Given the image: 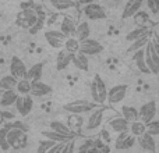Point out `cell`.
<instances>
[{"instance_id":"cell-1","label":"cell","mask_w":159,"mask_h":153,"mask_svg":"<svg viewBox=\"0 0 159 153\" xmlns=\"http://www.w3.org/2000/svg\"><path fill=\"white\" fill-rule=\"evenodd\" d=\"M6 139H7L8 148L14 149V151H21V149H24L28 143L27 132L21 131V129H17V128H8L7 135H6Z\"/></svg>"},{"instance_id":"cell-2","label":"cell","mask_w":159,"mask_h":153,"mask_svg":"<svg viewBox=\"0 0 159 153\" xmlns=\"http://www.w3.org/2000/svg\"><path fill=\"white\" fill-rule=\"evenodd\" d=\"M91 96H92V102L96 104H103L106 102L107 96V88L103 79L99 75H95L91 84Z\"/></svg>"},{"instance_id":"cell-3","label":"cell","mask_w":159,"mask_h":153,"mask_svg":"<svg viewBox=\"0 0 159 153\" xmlns=\"http://www.w3.org/2000/svg\"><path fill=\"white\" fill-rule=\"evenodd\" d=\"M98 107V104L93 103L92 100H85V99H80V100H73L70 103H66L63 106V109L66 111L71 113V114H84V113H91Z\"/></svg>"},{"instance_id":"cell-4","label":"cell","mask_w":159,"mask_h":153,"mask_svg":"<svg viewBox=\"0 0 159 153\" xmlns=\"http://www.w3.org/2000/svg\"><path fill=\"white\" fill-rule=\"evenodd\" d=\"M144 57H145V64H147V67H148L149 72L158 74L159 72V53L154 49L151 41L144 47Z\"/></svg>"},{"instance_id":"cell-5","label":"cell","mask_w":159,"mask_h":153,"mask_svg":"<svg viewBox=\"0 0 159 153\" xmlns=\"http://www.w3.org/2000/svg\"><path fill=\"white\" fill-rule=\"evenodd\" d=\"M39 20L38 17V11L34 10V8H25V10H21L17 15L16 24L21 28H25V29H30L34 24Z\"/></svg>"},{"instance_id":"cell-6","label":"cell","mask_w":159,"mask_h":153,"mask_svg":"<svg viewBox=\"0 0 159 153\" xmlns=\"http://www.w3.org/2000/svg\"><path fill=\"white\" fill-rule=\"evenodd\" d=\"M78 52L84 56H96L99 53L103 52V46L99 43L98 41L92 38H87L84 41L80 42V46H78Z\"/></svg>"},{"instance_id":"cell-7","label":"cell","mask_w":159,"mask_h":153,"mask_svg":"<svg viewBox=\"0 0 159 153\" xmlns=\"http://www.w3.org/2000/svg\"><path fill=\"white\" fill-rule=\"evenodd\" d=\"M155 116H157V102L155 100L147 102L138 110V121H141L144 124L155 120Z\"/></svg>"},{"instance_id":"cell-8","label":"cell","mask_w":159,"mask_h":153,"mask_svg":"<svg viewBox=\"0 0 159 153\" xmlns=\"http://www.w3.org/2000/svg\"><path fill=\"white\" fill-rule=\"evenodd\" d=\"M82 13L88 20H92V21L106 20V11L103 10V7L101 4H96V3L85 4L84 8H82Z\"/></svg>"},{"instance_id":"cell-9","label":"cell","mask_w":159,"mask_h":153,"mask_svg":"<svg viewBox=\"0 0 159 153\" xmlns=\"http://www.w3.org/2000/svg\"><path fill=\"white\" fill-rule=\"evenodd\" d=\"M14 106H16L17 111L20 113V116H21V117H27V116L31 113L32 107H34L32 96H31V95H18V98H17Z\"/></svg>"},{"instance_id":"cell-10","label":"cell","mask_w":159,"mask_h":153,"mask_svg":"<svg viewBox=\"0 0 159 153\" xmlns=\"http://www.w3.org/2000/svg\"><path fill=\"white\" fill-rule=\"evenodd\" d=\"M127 90H129V86L127 85H115L112 89L107 90V96L106 100L109 102L110 104H117L126 98Z\"/></svg>"},{"instance_id":"cell-11","label":"cell","mask_w":159,"mask_h":153,"mask_svg":"<svg viewBox=\"0 0 159 153\" xmlns=\"http://www.w3.org/2000/svg\"><path fill=\"white\" fill-rule=\"evenodd\" d=\"M107 107H99V109H95L93 111H91V116L87 120V125H85V129L88 131H93V129L99 128L103 123V114L106 111Z\"/></svg>"},{"instance_id":"cell-12","label":"cell","mask_w":159,"mask_h":153,"mask_svg":"<svg viewBox=\"0 0 159 153\" xmlns=\"http://www.w3.org/2000/svg\"><path fill=\"white\" fill-rule=\"evenodd\" d=\"M25 74H27V67H25V63L18 57V56H13L10 61V75L14 76V78L18 81V79L25 78Z\"/></svg>"},{"instance_id":"cell-13","label":"cell","mask_w":159,"mask_h":153,"mask_svg":"<svg viewBox=\"0 0 159 153\" xmlns=\"http://www.w3.org/2000/svg\"><path fill=\"white\" fill-rule=\"evenodd\" d=\"M45 39L48 41V43L50 45L55 49H61L64 45V41H66V36L57 29H48L45 32Z\"/></svg>"},{"instance_id":"cell-14","label":"cell","mask_w":159,"mask_h":153,"mask_svg":"<svg viewBox=\"0 0 159 153\" xmlns=\"http://www.w3.org/2000/svg\"><path fill=\"white\" fill-rule=\"evenodd\" d=\"M134 143H135V137H133L129 131H126V132H120L119 137L116 138L115 148L119 149V151H126V149L131 148Z\"/></svg>"},{"instance_id":"cell-15","label":"cell","mask_w":159,"mask_h":153,"mask_svg":"<svg viewBox=\"0 0 159 153\" xmlns=\"http://www.w3.org/2000/svg\"><path fill=\"white\" fill-rule=\"evenodd\" d=\"M52 92V88L49 86L48 84L42 81H35V82H31V96H35V98H43V96L49 95Z\"/></svg>"},{"instance_id":"cell-16","label":"cell","mask_w":159,"mask_h":153,"mask_svg":"<svg viewBox=\"0 0 159 153\" xmlns=\"http://www.w3.org/2000/svg\"><path fill=\"white\" fill-rule=\"evenodd\" d=\"M144 0H127L126 6L123 8V13H121V18H131L137 11H140V8L143 7Z\"/></svg>"},{"instance_id":"cell-17","label":"cell","mask_w":159,"mask_h":153,"mask_svg":"<svg viewBox=\"0 0 159 153\" xmlns=\"http://www.w3.org/2000/svg\"><path fill=\"white\" fill-rule=\"evenodd\" d=\"M135 141H138V145H140L144 151H147L149 153H155V152H157V141H155L154 137L148 135L147 132L144 135H141V137H138Z\"/></svg>"},{"instance_id":"cell-18","label":"cell","mask_w":159,"mask_h":153,"mask_svg":"<svg viewBox=\"0 0 159 153\" xmlns=\"http://www.w3.org/2000/svg\"><path fill=\"white\" fill-rule=\"evenodd\" d=\"M71 59H73L71 53L66 52L64 49H60L57 53V57H56V68H57L59 71L66 70L67 67L71 64Z\"/></svg>"},{"instance_id":"cell-19","label":"cell","mask_w":159,"mask_h":153,"mask_svg":"<svg viewBox=\"0 0 159 153\" xmlns=\"http://www.w3.org/2000/svg\"><path fill=\"white\" fill-rule=\"evenodd\" d=\"M42 137H45L48 141H53L55 143H66L69 142L70 139H74L75 137H70V135H64L60 134V132H56V131H42Z\"/></svg>"},{"instance_id":"cell-20","label":"cell","mask_w":159,"mask_h":153,"mask_svg":"<svg viewBox=\"0 0 159 153\" xmlns=\"http://www.w3.org/2000/svg\"><path fill=\"white\" fill-rule=\"evenodd\" d=\"M107 125L113 132H117V134L129 131V123L123 117H113L112 120H109Z\"/></svg>"},{"instance_id":"cell-21","label":"cell","mask_w":159,"mask_h":153,"mask_svg":"<svg viewBox=\"0 0 159 153\" xmlns=\"http://www.w3.org/2000/svg\"><path fill=\"white\" fill-rule=\"evenodd\" d=\"M42 72H43V63H36V64H34L31 68H27L25 79H28L30 82L41 81Z\"/></svg>"},{"instance_id":"cell-22","label":"cell","mask_w":159,"mask_h":153,"mask_svg":"<svg viewBox=\"0 0 159 153\" xmlns=\"http://www.w3.org/2000/svg\"><path fill=\"white\" fill-rule=\"evenodd\" d=\"M75 22L73 21L70 17H64L63 21H61L60 24V32L63 33L66 38H71V36H74V32H75Z\"/></svg>"},{"instance_id":"cell-23","label":"cell","mask_w":159,"mask_h":153,"mask_svg":"<svg viewBox=\"0 0 159 153\" xmlns=\"http://www.w3.org/2000/svg\"><path fill=\"white\" fill-rule=\"evenodd\" d=\"M18 93L16 92V89L13 90H3L2 96H0V107H10L16 103Z\"/></svg>"},{"instance_id":"cell-24","label":"cell","mask_w":159,"mask_h":153,"mask_svg":"<svg viewBox=\"0 0 159 153\" xmlns=\"http://www.w3.org/2000/svg\"><path fill=\"white\" fill-rule=\"evenodd\" d=\"M91 35V28H89V24L87 21H82L75 27V32H74V38L77 39L78 42L84 41V39L89 38Z\"/></svg>"},{"instance_id":"cell-25","label":"cell","mask_w":159,"mask_h":153,"mask_svg":"<svg viewBox=\"0 0 159 153\" xmlns=\"http://www.w3.org/2000/svg\"><path fill=\"white\" fill-rule=\"evenodd\" d=\"M133 61H134V64L137 66V68L140 70L141 72H144V74H148L149 70L148 67H147L145 64V57H144V49H140L137 50V52L133 53Z\"/></svg>"},{"instance_id":"cell-26","label":"cell","mask_w":159,"mask_h":153,"mask_svg":"<svg viewBox=\"0 0 159 153\" xmlns=\"http://www.w3.org/2000/svg\"><path fill=\"white\" fill-rule=\"evenodd\" d=\"M50 4L57 11H66L70 8H75L78 3L75 0H50Z\"/></svg>"},{"instance_id":"cell-27","label":"cell","mask_w":159,"mask_h":153,"mask_svg":"<svg viewBox=\"0 0 159 153\" xmlns=\"http://www.w3.org/2000/svg\"><path fill=\"white\" fill-rule=\"evenodd\" d=\"M71 63L74 64L78 70H81V71H88V70H89L88 57H87V56H84V55H81L80 52H77V53H74V55H73Z\"/></svg>"},{"instance_id":"cell-28","label":"cell","mask_w":159,"mask_h":153,"mask_svg":"<svg viewBox=\"0 0 159 153\" xmlns=\"http://www.w3.org/2000/svg\"><path fill=\"white\" fill-rule=\"evenodd\" d=\"M148 33H151V27H137L135 29H131L127 33L126 41L134 42L135 39L141 38V36H144V35H148Z\"/></svg>"},{"instance_id":"cell-29","label":"cell","mask_w":159,"mask_h":153,"mask_svg":"<svg viewBox=\"0 0 159 153\" xmlns=\"http://www.w3.org/2000/svg\"><path fill=\"white\" fill-rule=\"evenodd\" d=\"M121 117L129 124L138 121V110L133 106H123L121 107Z\"/></svg>"},{"instance_id":"cell-30","label":"cell","mask_w":159,"mask_h":153,"mask_svg":"<svg viewBox=\"0 0 159 153\" xmlns=\"http://www.w3.org/2000/svg\"><path fill=\"white\" fill-rule=\"evenodd\" d=\"M149 41H151V33L141 36V38L135 39L134 42H131V45H130V47L127 49V52L134 53V52H137V50H140V49H144V47H145V45L148 43Z\"/></svg>"},{"instance_id":"cell-31","label":"cell","mask_w":159,"mask_h":153,"mask_svg":"<svg viewBox=\"0 0 159 153\" xmlns=\"http://www.w3.org/2000/svg\"><path fill=\"white\" fill-rule=\"evenodd\" d=\"M50 129H52V131H56V132H60V134H64V135L75 137V132L71 131V129H70L64 123H61V121H52V123H50Z\"/></svg>"},{"instance_id":"cell-32","label":"cell","mask_w":159,"mask_h":153,"mask_svg":"<svg viewBox=\"0 0 159 153\" xmlns=\"http://www.w3.org/2000/svg\"><path fill=\"white\" fill-rule=\"evenodd\" d=\"M129 132L133 135V137H135V139H137L138 137H141V135L145 134V124L141 123V121L130 123L129 124Z\"/></svg>"},{"instance_id":"cell-33","label":"cell","mask_w":159,"mask_h":153,"mask_svg":"<svg viewBox=\"0 0 159 153\" xmlns=\"http://www.w3.org/2000/svg\"><path fill=\"white\" fill-rule=\"evenodd\" d=\"M17 79L11 75H6L0 79V89L2 90H13L16 89V85H17Z\"/></svg>"},{"instance_id":"cell-34","label":"cell","mask_w":159,"mask_h":153,"mask_svg":"<svg viewBox=\"0 0 159 153\" xmlns=\"http://www.w3.org/2000/svg\"><path fill=\"white\" fill-rule=\"evenodd\" d=\"M16 92L18 93V95H30L31 82L25 78L18 79V82H17V85H16Z\"/></svg>"},{"instance_id":"cell-35","label":"cell","mask_w":159,"mask_h":153,"mask_svg":"<svg viewBox=\"0 0 159 153\" xmlns=\"http://www.w3.org/2000/svg\"><path fill=\"white\" fill-rule=\"evenodd\" d=\"M78 46H80V42L77 41V39L74 38V36H71V38H67L66 41H64V50L69 53H71V55H74V53L78 52Z\"/></svg>"},{"instance_id":"cell-36","label":"cell","mask_w":159,"mask_h":153,"mask_svg":"<svg viewBox=\"0 0 159 153\" xmlns=\"http://www.w3.org/2000/svg\"><path fill=\"white\" fill-rule=\"evenodd\" d=\"M133 17H134V22L137 24V27H149V17L147 15V13L137 11Z\"/></svg>"},{"instance_id":"cell-37","label":"cell","mask_w":159,"mask_h":153,"mask_svg":"<svg viewBox=\"0 0 159 153\" xmlns=\"http://www.w3.org/2000/svg\"><path fill=\"white\" fill-rule=\"evenodd\" d=\"M145 132L151 137H158L159 135V121L158 120H152L149 123L145 124Z\"/></svg>"},{"instance_id":"cell-38","label":"cell","mask_w":159,"mask_h":153,"mask_svg":"<svg viewBox=\"0 0 159 153\" xmlns=\"http://www.w3.org/2000/svg\"><path fill=\"white\" fill-rule=\"evenodd\" d=\"M7 131L8 128L7 127H3V128H0V151L2 152H6L8 151V143H7V139H6V135H7Z\"/></svg>"},{"instance_id":"cell-39","label":"cell","mask_w":159,"mask_h":153,"mask_svg":"<svg viewBox=\"0 0 159 153\" xmlns=\"http://www.w3.org/2000/svg\"><path fill=\"white\" fill-rule=\"evenodd\" d=\"M53 145H55V142H53V141H48V139L41 141V142L38 143V149H36V153H46L50 148H52Z\"/></svg>"},{"instance_id":"cell-40","label":"cell","mask_w":159,"mask_h":153,"mask_svg":"<svg viewBox=\"0 0 159 153\" xmlns=\"http://www.w3.org/2000/svg\"><path fill=\"white\" fill-rule=\"evenodd\" d=\"M38 17H39V20L32 25V27L30 28V33H31V35H35V33H38L39 31L42 29V27H43V15L38 14Z\"/></svg>"},{"instance_id":"cell-41","label":"cell","mask_w":159,"mask_h":153,"mask_svg":"<svg viewBox=\"0 0 159 153\" xmlns=\"http://www.w3.org/2000/svg\"><path fill=\"white\" fill-rule=\"evenodd\" d=\"M60 153H75V139H70L64 143Z\"/></svg>"},{"instance_id":"cell-42","label":"cell","mask_w":159,"mask_h":153,"mask_svg":"<svg viewBox=\"0 0 159 153\" xmlns=\"http://www.w3.org/2000/svg\"><path fill=\"white\" fill-rule=\"evenodd\" d=\"M147 6H148L149 11H151L154 15H158L159 13V0H145Z\"/></svg>"},{"instance_id":"cell-43","label":"cell","mask_w":159,"mask_h":153,"mask_svg":"<svg viewBox=\"0 0 159 153\" xmlns=\"http://www.w3.org/2000/svg\"><path fill=\"white\" fill-rule=\"evenodd\" d=\"M75 124V127H74V129H77L80 128V127H82V118H80V117H71V118H69V128L73 131V125Z\"/></svg>"},{"instance_id":"cell-44","label":"cell","mask_w":159,"mask_h":153,"mask_svg":"<svg viewBox=\"0 0 159 153\" xmlns=\"http://www.w3.org/2000/svg\"><path fill=\"white\" fill-rule=\"evenodd\" d=\"M63 145H64V143H55V145H53L46 153H60L61 152V148H63Z\"/></svg>"},{"instance_id":"cell-45","label":"cell","mask_w":159,"mask_h":153,"mask_svg":"<svg viewBox=\"0 0 159 153\" xmlns=\"http://www.w3.org/2000/svg\"><path fill=\"white\" fill-rule=\"evenodd\" d=\"M92 145L93 143L92 142H85L84 145L81 146V148H80V151H78V153H87L88 151H89L91 148H92Z\"/></svg>"},{"instance_id":"cell-46","label":"cell","mask_w":159,"mask_h":153,"mask_svg":"<svg viewBox=\"0 0 159 153\" xmlns=\"http://www.w3.org/2000/svg\"><path fill=\"white\" fill-rule=\"evenodd\" d=\"M87 153H103V151H102V149L99 148V143H93L92 148H91Z\"/></svg>"},{"instance_id":"cell-47","label":"cell","mask_w":159,"mask_h":153,"mask_svg":"<svg viewBox=\"0 0 159 153\" xmlns=\"http://www.w3.org/2000/svg\"><path fill=\"white\" fill-rule=\"evenodd\" d=\"M77 3H78V4L85 6V4H91V3H95V0H77Z\"/></svg>"},{"instance_id":"cell-48","label":"cell","mask_w":159,"mask_h":153,"mask_svg":"<svg viewBox=\"0 0 159 153\" xmlns=\"http://www.w3.org/2000/svg\"><path fill=\"white\" fill-rule=\"evenodd\" d=\"M102 137H105V141H106V142H109V135H107V132L105 131V129L102 131Z\"/></svg>"},{"instance_id":"cell-49","label":"cell","mask_w":159,"mask_h":153,"mask_svg":"<svg viewBox=\"0 0 159 153\" xmlns=\"http://www.w3.org/2000/svg\"><path fill=\"white\" fill-rule=\"evenodd\" d=\"M3 18V15H2V14H0V20H2Z\"/></svg>"},{"instance_id":"cell-50","label":"cell","mask_w":159,"mask_h":153,"mask_svg":"<svg viewBox=\"0 0 159 153\" xmlns=\"http://www.w3.org/2000/svg\"><path fill=\"white\" fill-rule=\"evenodd\" d=\"M0 153H3V152H2V151H0Z\"/></svg>"}]
</instances>
